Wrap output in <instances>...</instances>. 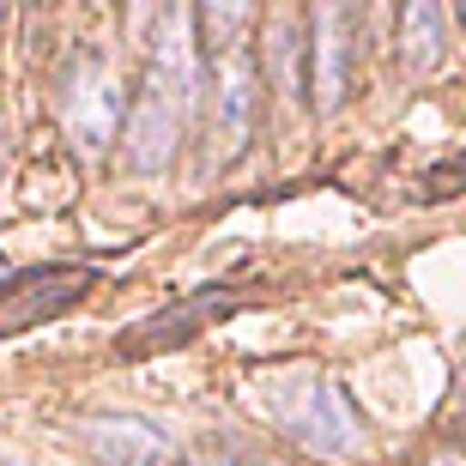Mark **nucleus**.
Here are the masks:
<instances>
[{
    "mask_svg": "<svg viewBox=\"0 0 466 466\" xmlns=\"http://www.w3.org/2000/svg\"><path fill=\"white\" fill-rule=\"evenodd\" d=\"M309 36H315V104H321V116H333L351 91V73H358V43H363L358 6H315Z\"/></svg>",
    "mask_w": 466,
    "mask_h": 466,
    "instance_id": "obj_5",
    "label": "nucleus"
},
{
    "mask_svg": "<svg viewBox=\"0 0 466 466\" xmlns=\"http://www.w3.org/2000/svg\"><path fill=\"white\" fill-rule=\"evenodd\" d=\"M61 121H67V139L86 157L116 146V134L127 127V91L104 67V55H79V67L67 73V86H61Z\"/></svg>",
    "mask_w": 466,
    "mask_h": 466,
    "instance_id": "obj_3",
    "label": "nucleus"
},
{
    "mask_svg": "<svg viewBox=\"0 0 466 466\" xmlns=\"http://www.w3.org/2000/svg\"><path fill=\"white\" fill-rule=\"evenodd\" d=\"M424 466H466V454H461V449H436Z\"/></svg>",
    "mask_w": 466,
    "mask_h": 466,
    "instance_id": "obj_12",
    "label": "nucleus"
},
{
    "mask_svg": "<svg viewBox=\"0 0 466 466\" xmlns=\"http://www.w3.org/2000/svg\"><path fill=\"white\" fill-rule=\"evenodd\" d=\"M194 97H200V49H194V13L170 6L157 18V43L146 55V79H139V97H127V127H121V146H127V164L139 176L164 170L188 134Z\"/></svg>",
    "mask_w": 466,
    "mask_h": 466,
    "instance_id": "obj_1",
    "label": "nucleus"
},
{
    "mask_svg": "<svg viewBox=\"0 0 466 466\" xmlns=\"http://www.w3.org/2000/svg\"><path fill=\"white\" fill-rule=\"evenodd\" d=\"M267 61H273L285 97L303 104V73H297V61H303V25L297 18H273V49H267Z\"/></svg>",
    "mask_w": 466,
    "mask_h": 466,
    "instance_id": "obj_10",
    "label": "nucleus"
},
{
    "mask_svg": "<svg viewBox=\"0 0 466 466\" xmlns=\"http://www.w3.org/2000/svg\"><path fill=\"white\" fill-rule=\"evenodd\" d=\"M86 291H91V267H36V273L13 279V285L0 291V333L36 328V321H49L55 309L79 303Z\"/></svg>",
    "mask_w": 466,
    "mask_h": 466,
    "instance_id": "obj_6",
    "label": "nucleus"
},
{
    "mask_svg": "<svg viewBox=\"0 0 466 466\" xmlns=\"http://www.w3.org/2000/svg\"><path fill=\"white\" fill-rule=\"evenodd\" d=\"M79 436H86V449L104 454V466H176L164 431H157V424H146V418H127V412L109 418L104 412V418H86V424H79Z\"/></svg>",
    "mask_w": 466,
    "mask_h": 466,
    "instance_id": "obj_7",
    "label": "nucleus"
},
{
    "mask_svg": "<svg viewBox=\"0 0 466 466\" xmlns=\"http://www.w3.org/2000/svg\"><path fill=\"white\" fill-rule=\"evenodd\" d=\"M218 49V73H212V121L225 139V157H237L255 139V116H260V67L255 55L237 43H212Z\"/></svg>",
    "mask_w": 466,
    "mask_h": 466,
    "instance_id": "obj_4",
    "label": "nucleus"
},
{
    "mask_svg": "<svg viewBox=\"0 0 466 466\" xmlns=\"http://www.w3.org/2000/svg\"><path fill=\"white\" fill-rule=\"evenodd\" d=\"M188 466H255L248 454H237L230 442H218V436H207V442H194L188 454H182Z\"/></svg>",
    "mask_w": 466,
    "mask_h": 466,
    "instance_id": "obj_11",
    "label": "nucleus"
},
{
    "mask_svg": "<svg viewBox=\"0 0 466 466\" xmlns=\"http://www.w3.org/2000/svg\"><path fill=\"white\" fill-rule=\"evenodd\" d=\"M400 67L406 73H431L449 49V13L436 6V0H412L406 13H400Z\"/></svg>",
    "mask_w": 466,
    "mask_h": 466,
    "instance_id": "obj_8",
    "label": "nucleus"
},
{
    "mask_svg": "<svg viewBox=\"0 0 466 466\" xmlns=\"http://www.w3.org/2000/svg\"><path fill=\"white\" fill-rule=\"evenodd\" d=\"M255 406L267 412V424L279 436H291L297 449L321 454V461L363 454V418L351 406V394L309 363H285V370L255 376Z\"/></svg>",
    "mask_w": 466,
    "mask_h": 466,
    "instance_id": "obj_2",
    "label": "nucleus"
},
{
    "mask_svg": "<svg viewBox=\"0 0 466 466\" xmlns=\"http://www.w3.org/2000/svg\"><path fill=\"white\" fill-rule=\"evenodd\" d=\"M225 303L218 297H188V303H176V309H164L157 321H146V328H134L127 333V351H152V346H182L207 315H218Z\"/></svg>",
    "mask_w": 466,
    "mask_h": 466,
    "instance_id": "obj_9",
    "label": "nucleus"
}]
</instances>
